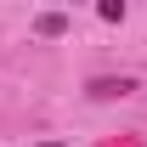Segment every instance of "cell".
<instances>
[{"label":"cell","instance_id":"3957f363","mask_svg":"<svg viewBox=\"0 0 147 147\" xmlns=\"http://www.w3.org/2000/svg\"><path fill=\"white\" fill-rule=\"evenodd\" d=\"M96 11H102V23H125V0H102Z\"/></svg>","mask_w":147,"mask_h":147},{"label":"cell","instance_id":"6da1fadb","mask_svg":"<svg viewBox=\"0 0 147 147\" xmlns=\"http://www.w3.org/2000/svg\"><path fill=\"white\" fill-rule=\"evenodd\" d=\"M130 91H136V79H130V74H119V79H108V74L91 79V96H130Z\"/></svg>","mask_w":147,"mask_h":147},{"label":"cell","instance_id":"7a4b0ae2","mask_svg":"<svg viewBox=\"0 0 147 147\" xmlns=\"http://www.w3.org/2000/svg\"><path fill=\"white\" fill-rule=\"evenodd\" d=\"M34 34H45V40L68 34V17H62V11H40V17H34Z\"/></svg>","mask_w":147,"mask_h":147},{"label":"cell","instance_id":"277c9868","mask_svg":"<svg viewBox=\"0 0 147 147\" xmlns=\"http://www.w3.org/2000/svg\"><path fill=\"white\" fill-rule=\"evenodd\" d=\"M40 147H62V142H40Z\"/></svg>","mask_w":147,"mask_h":147}]
</instances>
